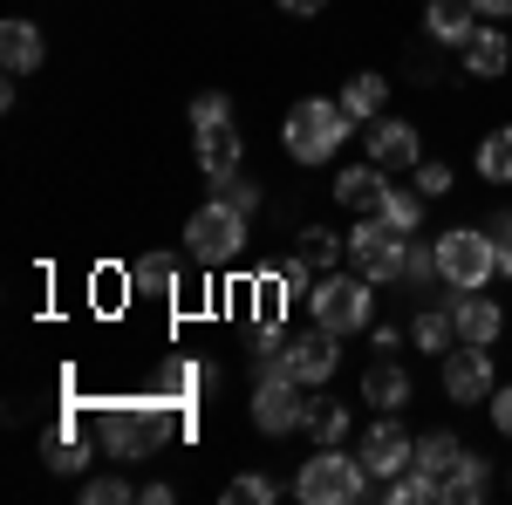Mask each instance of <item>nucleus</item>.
Wrapping results in <instances>:
<instances>
[{
  "mask_svg": "<svg viewBox=\"0 0 512 505\" xmlns=\"http://www.w3.org/2000/svg\"><path fill=\"white\" fill-rule=\"evenodd\" d=\"M349 137H355V117L342 110V96H335V103H328V96H308V103H294L287 123H280V144H287L294 164H328Z\"/></svg>",
  "mask_w": 512,
  "mask_h": 505,
  "instance_id": "f257e3e1",
  "label": "nucleus"
},
{
  "mask_svg": "<svg viewBox=\"0 0 512 505\" xmlns=\"http://www.w3.org/2000/svg\"><path fill=\"white\" fill-rule=\"evenodd\" d=\"M369 465H362V451H342V444H315V458L301 465L294 478V499L301 505H355L369 499Z\"/></svg>",
  "mask_w": 512,
  "mask_h": 505,
  "instance_id": "f03ea898",
  "label": "nucleus"
},
{
  "mask_svg": "<svg viewBox=\"0 0 512 505\" xmlns=\"http://www.w3.org/2000/svg\"><path fill=\"white\" fill-rule=\"evenodd\" d=\"M431 246H437V280L451 294H472V287H492L499 280V239L485 233V226H451Z\"/></svg>",
  "mask_w": 512,
  "mask_h": 505,
  "instance_id": "7ed1b4c3",
  "label": "nucleus"
},
{
  "mask_svg": "<svg viewBox=\"0 0 512 505\" xmlns=\"http://www.w3.org/2000/svg\"><path fill=\"white\" fill-rule=\"evenodd\" d=\"M253 369H260V376H253V430H260V437H287V430H301V417H308V389L294 383L287 355L253 362Z\"/></svg>",
  "mask_w": 512,
  "mask_h": 505,
  "instance_id": "20e7f679",
  "label": "nucleus"
},
{
  "mask_svg": "<svg viewBox=\"0 0 512 505\" xmlns=\"http://www.w3.org/2000/svg\"><path fill=\"white\" fill-rule=\"evenodd\" d=\"M185 253L198 267H233L246 253V212L226 205V198H205L192 219H185Z\"/></svg>",
  "mask_w": 512,
  "mask_h": 505,
  "instance_id": "39448f33",
  "label": "nucleus"
},
{
  "mask_svg": "<svg viewBox=\"0 0 512 505\" xmlns=\"http://www.w3.org/2000/svg\"><path fill=\"white\" fill-rule=\"evenodd\" d=\"M376 280H362V273H321L315 294H308V314H315V328L328 335H355V328H369V314H376V294H369Z\"/></svg>",
  "mask_w": 512,
  "mask_h": 505,
  "instance_id": "423d86ee",
  "label": "nucleus"
},
{
  "mask_svg": "<svg viewBox=\"0 0 512 505\" xmlns=\"http://www.w3.org/2000/svg\"><path fill=\"white\" fill-rule=\"evenodd\" d=\"M403 253H410V233L383 226L376 212H362V219H355V233H349V267L362 273V280H376V287L403 280Z\"/></svg>",
  "mask_w": 512,
  "mask_h": 505,
  "instance_id": "0eeeda50",
  "label": "nucleus"
},
{
  "mask_svg": "<svg viewBox=\"0 0 512 505\" xmlns=\"http://www.w3.org/2000/svg\"><path fill=\"white\" fill-rule=\"evenodd\" d=\"M492 389H499L492 349H472V342H458V349L444 355V396H451L458 410H478V403H492Z\"/></svg>",
  "mask_w": 512,
  "mask_h": 505,
  "instance_id": "6e6552de",
  "label": "nucleus"
},
{
  "mask_svg": "<svg viewBox=\"0 0 512 505\" xmlns=\"http://www.w3.org/2000/svg\"><path fill=\"white\" fill-rule=\"evenodd\" d=\"M410 458H417V437L383 410V417L369 424V437H362V465H369V478H376V485H390L396 471H410Z\"/></svg>",
  "mask_w": 512,
  "mask_h": 505,
  "instance_id": "1a4fd4ad",
  "label": "nucleus"
},
{
  "mask_svg": "<svg viewBox=\"0 0 512 505\" xmlns=\"http://www.w3.org/2000/svg\"><path fill=\"white\" fill-rule=\"evenodd\" d=\"M369 137V164H383V171H410V164H424V144H417V123H403V117H383L362 130Z\"/></svg>",
  "mask_w": 512,
  "mask_h": 505,
  "instance_id": "9d476101",
  "label": "nucleus"
},
{
  "mask_svg": "<svg viewBox=\"0 0 512 505\" xmlns=\"http://www.w3.org/2000/svg\"><path fill=\"white\" fill-rule=\"evenodd\" d=\"M335 342H342V335H328V328H308V335L287 342V369H294L301 389H321L335 369H342V349H335Z\"/></svg>",
  "mask_w": 512,
  "mask_h": 505,
  "instance_id": "9b49d317",
  "label": "nucleus"
},
{
  "mask_svg": "<svg viewBox=\"0 0 512 505\" xmlns=\"http://www.w3.org/2000/svg\"><path fill=\"white\" fill-rule=\"evenodd\" d=\"M451 321H458V342H472V349H492L499 335H506V308L472 287V294H451Z\"/></svg>",
  "mask_w": 512,
  "mask_h": 505,
  "instance_id": "f8f14e48",
  "label": "nucleus"
},
{
  "mask_svg": "<svg viewBox=\"0 0 512 505\" xmlns=\"http://www.w3.org/2000/svg\"><path fill=\"white\" fill-rule=\"evenodd\" d=\"M41 62H48V41H41V21H0V69L7 76H35Z\"/></svg>",
  "mask_w": 512,
  "mask_h": 505,
  "instance_id": "ddd939ff",
  "label": "nucleus"
},
{
  "mask_svg": "<svg viewBox=\"0 0 512 505\" xmlns=\"http://www.w3.org/2000/svg\"><path fill=\"white\" fill-rule=\"evenodd\" d=\"M424 28H431V41H444V48H465V41L485 28V14H478L472 0H424Z\"/></svg>",
  "mask_w": 512,
  "mask_h": 505,
  "instance_id": "4468645a",
  "label": "nucleus"
},
{
  "mask_svg": "<svg viewBox=\"0 0 512 505\" xmlns=\"http://www.w3.org/2000/svg\"><path fill=\"white\" fill-rule=\"evenodd\" d=\"M164 396V403H178V410H192L198 396H205V389H212V369H205V362H185V355H178V362H164L158 369V383H151Z\"/></svg>",
  "mask_w": 512,
  "mask_h": 505,
  "instance_id": "2eb2a0df",
  "label": "nucleus"
},
{
  "mask_svg": "<svg viewBox=\"0 0 512 505\" xmlns=\"http://www.w3.org/2000/svg\"><path fill=\"white\" fill-rule=\"evenodd\" d=\"M506 69H512V35H499V28H478V35L465 41V76L499 82Z\"/></svg>",
  "mask_w": 512,
  "mask_h": 505,
  "instance_id": "dca6fc26",
  "label": "nucleus"
},
{
  "mask_svg": "<svg viewBox=\"0 0 512 505\" xmlns=\"http://www.w3.org/2000/svg\"><path fill=\"white\" fill-rule=\"evenodd\" d=\"M130 294H144V301H178V260L171 253H144V260H130Z\"/></svg>",
  "mask_w": 512,
  "mask_h": 505,
  "instance_id": "f3484780",
  "label": "nucleus"
},
{
  "mask_svg": "<svg viewBox=\"0 0 512 505\" xmlns=\"http://www.w3.org/2000/svg\"><path fill=\"white\" fill-rule=\"evenodd\" d=\"M362 403H376V410H390V417H396V410L410 403V369H403L396 355H383V362L362 376Z\"/></svg>",
  "mask_w": 512,
  "mask_h": 505,
  "instance_id": "a211bd4d",
  "label": "nucleus"
},
{
  "mask_svg": "<svg viewBox=\"0 0 512 505\" xmlns=\"http://www.w3.org/2000/svg\"><path fill=\"white\" fill-rule=\"evenodd\" d=\"M485 499H492V465L478 451H465L451 465V478H444V505H485Z\"/></svg>",
  "mask_w": 512,
  "mask_h": 505,
  "instance_id": "6ab92c4d",
  "label": "nucleus"
},
{
  "mask_svg": "<svg viewBox=\"0 0 512 505\" xmlns=\"http://www.w3.org/2000/svg\"><path fill=\"white\" fill-rule=\"evenodd\" d=\"M410 342L424 355H451L458 349V321H451V294L437 301V308H417V321H410Z\"/></svg>",
  "mask_w": 512,
  "mask_h": 505,
  "instance_id": "aec40b11",
  "label": "nucleus"
},
{
  "mask_svg": "<svg viewBox=\"0 0 512 505\" xmlns=\"http://www.w3.org/2000/svg\"><path fill=\"white\" fill-rule=\"evenodd\" d=\"M198 171H205V178H226V171H239V130H233V123L198 130Z\"/></svg>",
  "mask_w": 512,
  "mask_h": 505,
  "instance_id": "412c9836",
  "label": "nucleus"
},
{
  "mask_svg": "<svg viewBox=\"0 0 512 505\" xmlns=\"http://www.w3.org/2000/svg\"><path fill=\"white\" fill-rule=\"evenodd\" d=\"M376 219L417 239V226H424V192H417V185H383V198H376Z\"/></svg>",
  "mask_w": 512,
  "mask_h": 505,
  "instance_id": "4be33fe9",
  "label": "nucleus"
},
{
  "mask_svg": "<svg viewBox=\"0 0 512 505\" xmlns=\"http://www.w3.org/2000/svg\"><path fill=\"white\" fill-rule=\"evenodd\" d=\"M383 164H349L342 178H335V198L349 205V212H376V198H383Z\"/></svg>",
  "mask_w": 512,
  "mask_h": 505,
  "instance_id": "5701e85b",
  "label": "nucleus"
},
{
  "mask_svg": "<svg viewBox=\"0 0 512 505\" xmlns=\"http://www.w3.org/2000/svg\"><path fill=\"white\" fill-rule=\"evenodd\" d=\"M383 103H390V82L376 76V69L349 76V89H342V110H349L355 123H376V117H383Z\"/></svg>",
  "mask_w": 512,
  "mask_h": 505,
  "instance_id": "b1692460",
  "label": "nucleus"
},
{
  "mask_svg": "<svg viewBox=\"0 0 512 505\" xmlns=\"http://www.w3.org/2000/svg\"><path fill=\"white\" fill-rule=\"evenodd\" d=\"M41 458H48V471H55V478H76V471L89 465V444L76 437V417H69V424H62L55 437H48V444H41Z\"/></svg>",
  "mask_w": 512,
  "mask_h": 505,
  "instance_id": "393cba45",
  "label": "nucleus"
},
{
  "mask_svg": "<svg viewBox=\"0 0 512 505\" xmlns=\"http://www.w3.org/2000/svg\"><path fill=\"white\" fill-rule=\"evenodd\" d=\"M458 458H465V444H458L451 430H424V437H417V458H410V465L431 471V478H451V465H458Z\"/></svg>",
  "mask_w": 512,
  "mask_h": 505,
  "instance_id": "a878e982",
  "label": "nucleus"
},
{
  "mask_svg": "<svg viewBox=\"0 0 512 505\" xmlns=\"http://www.w3.org/2000/svg\"><path fill=\"white\" fill-rule=\"evenodd\" d=\"M383 499H390V505H437V499H444V478H431V471L410 465V471H396L390 485H383Z\"/></svg>",
  "mask_w": 512,
  "mask_h": 505,
  "instance_id": "bb28decb",
  "label": "nucleus"
},
{
  "mask_svg": "<svg viewBox=\"0 0 512 505\" xmlns=\"http://www.w3.org/2000/svg\"><path fill=\"white\" fill-rule=\"evenodd\" d=\"M301 430H308L315 444H342V437H349V403L315 396V403H308V417H301Z\"/></svg>",
  "mask_w": 512,
  "mask_h": 505,
  "instance_id": "cd10ccee",
  "label": "nucleus"
},
{
  "mask_svg": "<svg viewBox=\"0 0 512 505\" xmlns=\"http://www.w3.org/2000/svg\"><path fill=\"white\" fill-rule=\"evenodd\" d=\"M478 178H485V185H512V123L478 144Z\"/></svg>",
  "mask_w": 512,
  "mask_h": 505,
  "instance_id": "c85d7f7f",
  "label": "nucleus"
},
{
  "mask_svg": "<svg viewBox=\"0 0 512 505\" xmlns=\"http://www.w3.org/2000/svg\"><path fill=\"white\" fill-rule=\"evenodd\" d=\"M301 253H308L315 267H335V260H349V233H328V226H308V233H301Z\"/></svg>",
  "mask_w": 512,
  "mask_h": 505,
  "instance_id": "c756f323",
  "label": "nucleus"
},
{
  "mask_svg": "<svg viewBox=\"0 0 512 505\" xmlns=\"http://www.w3.org/2000/svg\"><path fill=\"white\" fill-rule=\"evenodd\" d=\"M280 294H287V301H308V294H315V260H308V253H294V260H280Z\"/></svg>",
  "mask_w": 512,
  "mask_h": 505,
  "instance_id": "7c9ffc66",
  "label": "nucleus"
},
{
  "mask_svg": "<svg viewBox=\"0 0 512 505\" xmlns=\"http://www.w3.org/2000/svg\"><path fill=\"white\" fill-rule=\"evenodd\" d=\"M212 123H233V96L226 89H198L192 96V130H212Z\"/></svg>",
  "mask_w": 512,
  "mask_h": 505,
  "instance_id": "2f4dec72",
  "label": "nucleus"
},
{
  "mask_svg": "<svg viewBox=\"0 0 512 505\" xmlns=\"http://www.w3.org/2000/svg\"><path fill=\"white\" fill-rule=\"evenodd\" d=\"M212 185H219V198H226V205H239L246 219L260 212V178H246V171H226V178H212Z\"/></svg>",
  "mask_w": 512,
  "mask_h": 505,
  "instance_id": "473e14b6",
  "label": "nucleus"
},
{
  "mask_svg": "<svg viewBox=\"0 0 512 505\" xmlns=\"http://www.w3.org/2000/svg\"><path fill=\"white\" fill-rule=\"evenodd\" d=\"M403 280H410V287L424 294V287L437 280V246H424V239H410V253H403Z\"/></svg>",
  "mask_w": 512,
  "mask_h": 505,
  "instance_id": "72a5a7b5",
  "label": "nucleus"
},
{
  "mask_svg": "<svg viewBox=\"0 0 512 505\" xmlns=\"http://www.w3.org/2000/svg\"><path fill=\"white\" fill-rule=\"evenodd\" d=\"M123 499H137V485L117 478V471H103V478H89V485H82V505H123Z\"/></svg>",
  "mask_w": 512,
  "mask_h": 505,
  "instance_id": "f704fd0d",
  "label": "nucleus"
},
{
  "mask_svg": "<svg viewBox=\"0 0 512 505\" xmlns=\"http://www.w3.org/2000/svg\"><path fill=\"white\" fill-rule=\"evenodd\" d=\"M274 492H280V485L267 478V471H239L233 485H226V499H233V505H267Z\"/></svg>",
  "mask_w": 512,
  "mask_h": 505,
  "instance_id": "c9c22d12",
  "label": "nucleus"
},
{
  "mask_svg": "<svg viewBox=\"0 0 512 505\" xmlns=\"http://www.w3.org/2000/svg\"><path fill=\"white\" fill-rule=\"evenodd\" d=\"M417 192L444 198V192H451V164H437V157H431V164H417Z\"/></svg>",
  "mask_w": 512,
  "mask_h": 505,
  "instance_id": "e433bc0d",
  "label": "nucleus"
},
{
  "mask_svg": "<svg viewBox=\"0 0 512 505\" xmlns=\"http://www.w3.org/2000/svg\"><path fill=\"white\" fill-rule=\"evenodd\" d=\"M485 410H492V424H499V430L512 437V383H499V389H492V403H485Z\"/></svg>",
  "mask_w": 512,
  "mask_h": 505,
  "instance_id": "4c0bfd02",
  "label": "nucleus"
},
{
  "mask_svg": "<svg viewBox=\"0 0 512 505\" xmlns=\"http://www.w3.org/2000/svg\"><path fill=\"white\" fill-rule=\"evenodd\" d=\"M485 233L499 239V246H512V205H506V212H492V219H485Z\"/></svg>",
  "mask_w": 512,
  "mask_h": 505,
  "instance_id": "58836bf2",
  "label": "nucleus"
},
{
  "mask_svg": "<svg viewBox=\"0 0 512 505\" xmlns=\"http://www.w3.org/2000/svg\"><path fill=\"white\" fill-rule=\"evenodd\" d=\"M137 499H144V505H171V485H164V478H151V485H137Z\"/></svg>",
  "mask_w": 512,
  "mask_h": 505,
  "instance_id": "ea45409f",
  "label": "nucleus"
},
{
  "mask_svg": "<svg viewBox=\"0 0 512 505\" xmlns=\"http://www.w3.org/2000/svg\"><path fill=\"white\" fill-rule=\"evenodd\" d=\"M478 14H485V21H512V0H472Z\"/></svg>",
  "mask_w": 512,
  "mask_h": 505,
  "instance_id": "a19ab883",
  "label": "nucleus"
},
{
  "mask_svg": "<svg viewBox=\"0 0 512 505\" xmlns=\"http://www.w3.org/2000/svg\"><path fill=\"white\" fill-rule=\"evenodd\" d=\"M280 7H287V14H321L328 0H280Z\"/></svg>",
  "mask_w": 512,
  "mask_h": 505,
  "instance_id": "79ce46f5",
  "label": "nucleus"
},
{
  "mask_svg": "<svg viewBox=\"0 0 512 505\" xmlns=\"http://www.w3.org/2000/svg\"><path fill=\"white\" fill-rule=\"evenodd\" d=\"M499 280H512V246H499Z\"/></svg>",
  "mask_w": 512,
  "mask_h": 505,
  "instance_id": "37998d69",
  "label": "nucleus"
}]
</instances>
